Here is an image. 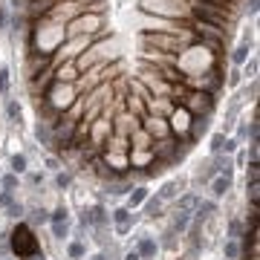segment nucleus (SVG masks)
<instances>
[{"mask_svg":"<svg viewBox=\"0 0 260 260\" xmlns=\"http://www.w3.org/2000/svg\"><path fill=\"white\" fill-rule=\"evenodd\" d=\"M191 223V214L188 211H176V217H173V231H185Z\"/></svg>","mask_w":260,"mask_h":260,"instance_id":"8","label":"nucleus"},{"mask_svg":"<svg viewBox=\"0 0 260 260\" xmlns=\"http://www.w3.org/2000/svg\"><path fill=\"white\" fill-rule=\"evenodd\" d=\"M46 220H49V214L43 208H35L32 211V223H46Z\"/></svg>","mask_w":260,"mask_h":260,"instance_id":"23","label":"nucleus"},{"mask_svg":"<svg viewBox=\"0 0 260 260\" xmlns=\"http://www.w3.org/2000/svg\"><path fill=\"white\" fill-rule=\"evenodd\" d=\"M69 258H84V246L81 243H69Z\"/></svg>","mask_w":260,"mask_h":260,"instance_id":"22","label":"nucleus"},{"mask_svg":"<svg viewBox=\"0 0 260 260\" xmlns=\"http://www.w3.org/2000/svg\"><path fill=\"white\" fill-rule=\"evenodd\" d=\"M6 113H9V119H12V122H21V113H23V110H21V104H18V101H9V104H6Z\"/></svg>","mask_w":260,"mask_h":260,"instance_id":"15","label":"nucleus"},{"mask_svg":"<svg viewBox=\"0 0 260 260\" xmlns=\"http://www.w3.org/2000/svg\"><path fill=\"white\" fill-rule=\"evenodd\" d=\"M90 260H107V258H104V255H93Z\"/></svg>","mask_w":260,"mask_h":260,"instance_id":"34","label":"nucleus"},{"mask_svg":"<svg viewBox=\"0 0 260 260\" xmlns=\"http://www.w3.org/2000/svg\"><path fill=\"white\" fill-rule=\"evenodd\" d=\"M223 145H226V136H223V133H217V136L211 139V151H214V153H220V151H223Z\"/></svg>","mask_w":260,"mask_h":260,"instance_id":"19","label":"nucleus"},{"mask_svg":"<svg viewBox=\"0 0 260 260\" xmlns=\"http://www.w3.org/2000/svg\"><path fill=\"white\" fill-rule=\"evenodd\" d=\"M9 214H12V217H21V214H23V205H21V202H12V205H9Z\"/></svg>","mask_w":260,"mask_h":260,"instance_id":"29","label":"nucleus"},{"mask_svg":"<svg viewBox=\"0 0 260 260\" xmlns=\"http://www.w3.org/2000/svg\"><path fill=\"white\" fill-rule=\"evenodd\" d=\"M69 182H72V176H69V173H58V179H55V185H58V188H66Z\"/></svg>","mask_w":260,"mask_h":260,"instance_id":"26","label":"nucleus"},{"mask_svg":"<svg viewBox=\"0 0 260 260\" xmlns=\"http://www.w3.org/2000/svg\"><path fill=\"white\" fill-rule=\"evenodd\" d=\"M237 255H240V246H237L234 240H228L226 243V260H234Z\"/></svg>","mask_w":260,"mask_h":260,"instance_id":"18","label":"nucleus"},{"mask_svg":"<svg viewBox=\"0 0 260 260\" xmlns=\"http://www.w3.org/2000/svg\"><path fill=\"white\" fill-rule=\"evenodd\" d=\"M35 136H38V142H41V145H46V148H55V145H52V133H49V128H46L43 122L35 128Z\"/></svg>","mask_w":260,"mask_h":260,"instance_id":"7","label":"nucleus"},{"mask_svg":"<svg viewBox=\"0 0 260 260\" xmlns=\"http://www.w3.org/2000/svg\"><path fill=\"white\" fill-rule=\"evenodd\" d=\"M0 29H9V9H0Z\"/></svg>","mask_w":260,"mask_h":260,"instance_id":"27","label":"nucleus"},{"mask_svg":"<svg viewBox=\"0 0 260 260\" xmlns=\"http://www.w3.org/2000/svg\"><path fill=\"white\" fill-rule=\"evenodd\" d=\"M75 122H72V119H58V122H55V139H58V142H61V148H64V145H72V139H75Z\"/></svg>","mask_w":260,"mask_h":260,"instance_id":"2","label":"nucleus"},{"mask_svg":"<svg viewBox=\"0 0 260 260\" xmlns=\"http://www.w3.org/2000/svg\"><path fill=\"white\" fill-rule=\"evenodd\" d=\"M148 199V188H136L133 194H130V208H136V205H142Z\"/></svg>","mask_w":260,"mask_h":260,"instance_id":"13","label":"nucleus"},{"mask_svg":"<svg viewBox=\"0 0 260 260\" xmlns=\"http://www.w3.org/2000/svg\"><path fill=\"white\" fill-rule=\"evenodd\" d=\"M49 220H52V223H64V220H66V208H64V205H61V208H55V211L49 214Z\"/></svg>","mask_w":260,"mask_h":260,"instance_id":"20","label":"nucleus"},{"mask_svg":"<svg viewBox=\"0 0 260 260\" xmlns=\"http://www.w3.org/2000/svg\"><path fill=\"white\" fill-rule=\"evenodd\" d=\"M234 148H237V142H234V139H226V145H223V151H228V153H231Z\"/></svg>","mask_w":260,"mask_h":260,"instance_id":"31","label":"nucleus"},{"mask_svg":"<svg viewBox=\"0 0 260 260\" xmlns=\"http://www.w3.org/2000/svg\"><path fill=\"white\" fill-rule=\"evenodd\" d=\"M228 185H231V176H226V173H220L217 179H214V185H211V191H214V196H223L228 191Z\"/></svg>","mask_w":260,"mask_h":260,"instance_id":"6","label":"nucleus"},{"mask_svg":"<svg viewBox=\"0 0 260 260\" xmlns=\"http://www.w3.org/2000/svg\"><path fill=\"white\" fill-rule=\"evenodd\" d=\"M246 9H249V15H255V12H258V0H249V6H246Z\"/></svg>","mask_w":260,"mask_h":260,"instance_id":"32","label":"nucleus"},{"mask_svg":"<svg viewBox=\"0 0 260 260\" xmlns=\"http://www.w3.org/2000/svg\"><path fill=\"white\" fill-rule=\"evenodd\" d=\"M12 202H15V199H12V191H3V194H0V205H3V208H9Z\"/></svg>","mask_w":260,"mask_h":260,"instance_id":"28","label":"nucleus"},{"mask_svg":"<svg viewBox=\"0 0 260 260\" xmlns=\"http://www.w3.org/2000/svg\"><path fill=\"white\" fill-rule=\"evenodd\" d=\"M255 72H258V61L252 58V61L246 64V75H249V78H255Z\"/></svg>","mask_w":260,"mask_h":260,"instance_id":"30","label":"nucleus"},{"mask_svg":"<svg viewBox=\"0 0 260 260\" xmlns=\"http://www.w3.org/2000/svg\"><path fill=\"white\" fill-rule=\"evenodd\" d=\"M228 234H231V240H234V237H240V234H243V226H240L237 220H231V226H228Z\"/></svg>","mask_w":260,"mask_h":260,"instance_id":"24","label":"nucleus"},{"mask_svg":"<svg viewBox=\"0 0 260 260\" xmlns=\"http://www.w3.org/2000/svg\"><path fill=\"white\" fill-rule=\"evenodd\" d=\"M113 220H116V228L125 234L130 228V208H116V211H113Z\"/></svg>","mask_w":260,"mask_h":260,"instance_id":"4","label":"nucleus"},{"mask_svg":"<svg viewBox=\"0 0 260 260\" xmlns=\"http://www.w3.org/2000/svg\"><path fill=\"white\" fill-rule=\"evenodd\" d=\"M90 220H93V226H104V223H107V211H104L101 205L90 208Z\"/></svg>","mask_w":260,"mask_h":260,"instance_id":"12","label":"nucleus"},{"mask_svg":"<svg viewBox=\"0 0 260 260\" xmlns=\"http://www.w3.org/2000/svg\"><path fill=\"white\" fill-rule=\"evenodd\" d=\"M231 61H234V64H246V61H249V43H240V46L234 49Z\"/></svg>","mask_w":260,"mask_h":260,"instance_id":"11","label":"nucleus"},{"mask_svg":"<svg viewBox=\"0 0 260 260\" xmlns=\"http://www.w3.org/2000/svg\"><path fill=\"white\" fill-rule=\"evenodd\" d=\"M12 252L21 260H29L38 255V240H35L32 228L26 226V223H21V226L12 231Z\"/></svg>","mask_w":260,"mask_h":260,"instance_id":"1","label":"nucleus"},{"mask_svg":"<svg viewBox=\"0 0 260 260\" xmlns=\"http://www.w3.org/2000/svg\"><path fill=\"white\" fill-rule=\"evenodd\" d=\"M52 231H55V237H66V220L64 223H52Z\"/></svg>","mask_w":260,"mask_h":260,"instance_id":"25","label":"nucleus"},{"mask_svg":"<svg viewBox=\"0 0 260 260\" xmlns=\"http://www.w3.org/2000/svg\"><path fill=\"white\" fill-rule=\"evenodd\" d=\"M139 258L142 260H151V258H156V240H151V237H142V243H139Z\"/></svg>","mask_w":260,"mask_h":260,"instance_id":"3","label":"nucleus"},{"mask_svg":"<svg viewBox=\"0 0 260 260\" xmlns=\"http://www.w3.org/2000/svg\"><path fill=\"white\" fill-rule=\"evenodd\" d=\"M196 220H205V217H208V214H214V211H217V202H211V199H208V202H202V199H196Z\"/></svg>","mask_w":260,"mask_h":260,"instance_id":"5","label":"nucleus"},{"mask_svg":"<svg viewBox=\"0 0 260 260\" xmlns=\"http://www.w3.org/2000/svg\"><path fill=\"white\" fill-rule=\"evenodd\" d=\"M29 260H43V255H35V258H29Z\"/></svg>","mask_w":260,"mask_h":260,"instance_id":"35","label":"nucleus"},{"mask_svg":"<svg viewBox=\"0 0 260 260\" xmlns=\"http://www.w3.org/2000/svg\"><path fill=\"white\" fill-rule=\"evenodd\" d=\"M125 260H142V258H139V252L133 249V252H128V255H125Z\"/></svg>","mask_w":260,"mask_h":260,"instance_id":"33","label":"nucleus"},{"mask_svg":"<svg viewBox=\"0 0 260 260\" xmlns=\"http://www.w3.org/2000/svg\"><path fill=\"white\" fill-rule=\"evenodd\" d=\"M194 205H196V196L194 194H185L182 199H179V205H176V208H179V211H191Z\"/></svg>","mask_w":260,"mask_h":260,"instance_id":"16","label":"nucleus"},{"mask_svg":"<svg viewBox=\"0 0 260 260\" xmlns=\"http://www.w3.org/2000/svg\"><path fill=\"white\" fill-rule=\"evenodd\" d=\"M159 211H162V199L156 196V199H145V214L148 217H159Z\"/></svg>","mask_w":260,"mask_h":260,"instance_id":"10","label":"nucleus"},{"mask_svg":"<svg viewBox=\"0 0 260 260\" xmlns=\"http://www.w3.org/2000/svg\"><path fill=\"white\" fill-rule=\"evenodd\" d=\"M179 194V182H165L162 185V191H159V199H173V196Z\"/></svg>","mask_w":260,"mask_h":260,"instance_id":"9","label":"nucleus"},{"mask_svg":"<svg viewBox=\"0 0 260 260\" xmlns=\"http://www.w3.org/2000/svg\"><path fill=\"white\" fill-rule=\"evenodd\" d=\"M0 93H9V69H0Z\"/></svg>","mask_w":260,"mask_h":260,"instance_id":"21","label":"nucleus"},{"mask_svg":"<svg viewBox=\"0 0 260 260\" xmlns=\"http://www.w3.org/2000/svg\"><path fill=\"white\" fill-rule=\"evenodd\" d=\"M18 188V173H6L3 176V191H15Z\"/></svg>","mask_w":260,"mask_h":260,"instance_id":"17","label":"nucleus"},{"mask_svg":"<svg viewBox=\"0 0 260 260\" xmlns=\"http://www.w3.org/2000/svg\"><path fill=\"white\" fill-rule=\"evenodd\" d=\"M12 171H15V173H23V171H26V156H23V153H15V156H12Z\"/></svg>","mask_w":260,"mask_h":260,"instance_id":"14","label":"nucleus"}]
</instances>
